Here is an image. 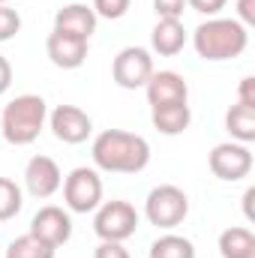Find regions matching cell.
<instances>
[{
	"label": "cell",
	"mask_w": 255,
	"mask_h": 258,
	"mask_svg": "<svg viewBox=\"0 0 255 258\" xmlns=\"http://www.w3.org/2000/svg\"><path fill=\"white\" fill-rule=\"evenodd\" d=\"M93 162L102 171L111 174H138L147 168L150 162V144L147 138L135 135V132H123V129H105L93 138Z\"/></svg>",
	"instance_id": "obj_1"
},
{
	"label": "cell",
	"mask_w": 255,
	"mask_h": 258,
	"mask_svg": "<svg viewBox=\"0 0 255 258\" xmlns=\"http://www.w3.org/2000/svg\"><path fill=\"white\" fill-rule=\"evenodd\" d=\"M192 45L204 60H231L240 57L249 45V30L237 18H210L195 27Z\"/></svg>",
	"instance_id": "obj_2"
},
{
	"label": "cell",
	"mask_w": 255,
	"mask_h": 258,
	"mask_svg": "<svg viewBox=\"0 0 255 258\" xmlns=\"http://www.w3.org/2000/svg\"><path fill=\"white\" fill-rule=\"evenodd\" d=\"M45 117H48L45 99L36 93H21L0 111V132L9 144L24 147V144H33L39 138Z\"/></svg>",
	"instance_id": "obj_3"
},
{
	"label": "cell",
	"mask_w": 255,
	"mask_h": 258,
	"mask_svg": "<svg viewBox=\"0 0 255 258\" xmlns=\"http://www.w3.org/2000/svg\"><path fill=\"white\" fill-rule=\"evenodd\" d=\"M144 213H147L150 225H156V228H177L189 213V198L180 186L162 183V186L150 189L147 201H144Z\"/></svg>",
	"instance_id": "obj_4"
},
{
	"label": "cell",
	"mask_w": 255,
	"mask_h": 258,
	"mask_svg": "<svg viewBox=\"0 0 255 258\" xmlns=\"http://www.w3.org/2000/svg\"><path fill=\"white\" fill-rule=\"evenodd\" d=\"M138 228V213L129 201H105L93 216V231L99 240H117L123 243Z\"/></svg>",
	"instance_id": "obj_5"
},
{
	"label": "cell",
	"mask_w": 255,
	"mask_h": 258,
	"mask_svg": "<svg viewBox=\"0 0 255 258\" xmlns=\"http://www.w3.org/2000/svg\"><path fill=\"white\" fill-rule=\"evenodd\" d=\"M63 198L72 213H90L102 201V180L93 168H75L63 180Z\"/></svg>",
	"instance_id": "obj_6"
},
{
	"label": "cell",
	"mask_w": 255,
	"mask_h": 258,
	"mask_svg": "<svg viewBox=\"0 0 255 258\" xmlns=\"http://www.w3.org/2000/svg\"><path fill=\"white\" fill-rule=\"evenodd\" d=\"M111 75H114L117 87H123V90H138V87H144L147 78L153 75V57H150V51H147V48H138V45L123 48V51L114 57Z\"/></svg>",
	"instance_id": "obj_7"
},
{
	"label": "cell",
	"mask_w": 255,
	"mask_h": 258,
	"mask_svg": "<svg viewBox=\"0 0 255 258\" xmlns=\"http://www.w3.org/2000/svg\"><path fill=\"white\" fill-rule=\"evenodd\" d=\"M210 171L219 177V180H228V183H234V180H240V177H246L249 171H252V153H249V147L246 144H234V141H225V144H216L213 150H210Z\"/></svg>",
	"instance_id": "obj_8"
},
{
	"label": "cell",
	"mask_w": 255,
	"mask_h": 258,
	"mask_svg": "<svg viewBox=\"0 0 255 258\" xmlns=\"http://www.w3.org/2000/svg\"><path fill=\"white\" fill-rule=\"evenodd\" d=\"M144 93H147V102L150 108H159V105H174V102H186L189 99V84L183 75L171 72V69H162V72H153L144 84Z\"/></svg>",
	"instance_id": "obj_9"
},
{
	"label": "cell",
	"mask_w": 255,
	"mask_h": 258,
	"mask_svg": "<svg viewBox=\"0 0 255 258\" xmlns=\"http://www.w3.org/2000/svg\"><path fill=\"white\" fill-rule=\"evenodd\" d=\"M51 132L63 144H81L90 138L93 120L78 108V105H57L51 111Z\"/></svg>",
	"instance_id": "obj_10"
},
{
	"label": "cell",
	"mask_w": 255,
	"mask_h": 258,
	"mask_svg": "<svg viewBox=\"0 0 255 258\" xmlns=\"http://www.w3.org/2000/svg\"><path fill=\"white\" fill-rule=\"evenodd\" d=\"M30 234H36L39 240H45L51 246H63L72 237V219H69V213L63 207L48 204V207L36 210V216L30 222Z\"/></svg>",
	"instance_id": "obj_11"
},
{
	"label": "cell",
	"mask_w": 255,
	"mask_h": 258,
	"mask_svg": "<svg viewBox=\"0 0 255 258\" xmlns=\"http://www.w3.org/2000/svg\"><path fill=\"white\" fill-rule=\"evenodd\" d=\"M24 183H27V192L33 198H51L60 189L63 174L51 156H33L24 168Z\"/></svg>",
	"instance_id": "obj_12"
},
{
	"label": "cell",
	"mask_w": 255,
	"mask_h": 258,
	"mask_svg": "<svg viewBox=\"0 0 255 258\" xmlns=\"http://www.w3.org/2000/svg\"><path fill=\"white\" fill-rule=\"evenodd\" d=\"M96 21L99 18L87 3H69L54 15V30L66 33V36H75V39H90L96 33Z\"/></svg>",
	"instance_id": "obj_13"
},
{
	"label": "cell",
	"mask_w": 255,
	"mask_h": 258,
	"mask_svg": "<svg viewBox=\"0 0 255 258\" xmlns=\"http://www.w3.org/2000/svg\"><path fill=\"white\" fill-rule=\"evenodd\" d=\"M45 51H48V60L57 69H78L87 60V39H75V36L51 30L48 42H45Z\"/></svg>",
	"instance_id": "obj_14"
},
{
	"label": "cell",
	"mask_w": 255,
	"mask_h": 258,
	"mask_svg": "<svg viewBox=\"0 0 255 258\" xmlns=\"http://www.w3.org/2000/svg\"><path fill=\"white\" fill-rule=\"evenodd\" d=\"M150 45L159 57H174L183 51L186 45V30L180 24V18H159L153 33H150Z\"/></svg>",
	"instance_id": "obj_15"
},
{
	"label": "cell",
	"mask_w": 255,
	"mask_h": 258,
	"mask_svg": "<svg viewBox=\"0 0 255 258\" xmlns=\"http://www.w3.org/2000/svg\"><path fill=\"white\" fill-rule=\"evenodd\" d=\"M150 120H153V126L159 129L162 135H180L183 129L189 126L192 111H189V105H186V102H174V105H159V108H153Z\"/></svg>",
	"instance_id": "obj_16"
},
{
	"label": "cell",
	"mask_w": 255,
	"mask_h": 258,
	"mask_svg": "<svg viewBox=\"0 0 255 258\" xmlns=\"http://www.w3.org/2000/svg\"><path fill=\"white\" fill-rule=\"evenodd\" d=\"M219 255L222 258H255V234L249 228H225L219 234Z\"/></svg>",
	"instance_id": "obj_17"
},
{
	"label": "cell",
	"mask_w": 255,
	"mask_h": 258,
	"mask_svg": "<svg viewBox=\"0 0 255 258\" xmlns=\"http://www.w3.org/2000/svg\"><path fill=\"white\" fill-rule=\"evenodd\" d=\"M225 126L231 132V138H237L240 144L255 141V108L252 105H231L225 114Z\"/></svg>",
	"instance_id": "obj_18"
},
{
	"label": "cell",
	"mask_w": 255,
	"mask_h": 258,
	"mask_svg": "<svg viewBox=\"0 0 255 258\" xmlns=\"http://www.w3.org/2000/svg\"><path fill=\"white\" fill-rule=\"evenodd\" d=\"M57 252V246H51V243H45V240H39L36 234H21V237H15L9 246H6V258H54Z\"/></svg>",
	"instance_id": "obj_19"
},
{
	"label": "cell",
	"mask_w": 255,
	"mask_h": 258,
	"mask_svg": "<svg viewBox=\"0 0 255 258\" xmlns=\"http://www.w3.org/2000/svg\"><path fill=\"white\" fill-rule=\"evenodd\" d=\"M150 258H195V246L180 234H162L159 240H153Z\"/></svg>",
	"instance_id": "obj_20"
},
{
	"label": "cell",
	"mask_w": 255,
	"mask_h": 258,
	"mask_svg": "<svg viewBox=\"0 0 255 258\" xmlns=\"http://www.w3.org/2000/svg\"><path fill=\"white\" fill-rule=\"evenodd\" d=\"M21 204H24V198H21L18 183H15V180H9V177H0V222H6V219L18 216Z\"/></svg>",
	"instance_id": "obj_21"
},
{
	"label": "cell",
	"mask_w": 255,
	"mask_h": 258,
	"mask_svg": "<svg viewBox=\"0 0 255 258\" xmlns=\"http://www.w3.org/2000/svg\"><path fill=\"white\" fill-rule=\"evenodd\" d=\"M129 3L132 0H93V12H96V18H108V21H117V18H123L129 12Z\"/></svg>",
	"instance_id": "obj_22"
},
{
	"label": "cell",
	"mask_w": 255,
	"mask_h": 258,
	"mask_svg": "<svg viewBox=\"0 0 255 258\" xmlns=\"http://www.w3.org/2000/svg\"><path fill=\"white\" fill-rule=\"evenodd\" d=\"M18 30H21V15L3 3L0 6V42H9Z\"/></svg>",
	"instance_id": "obj_23"
},
{
	"label": "cell",
	"mask_w": 255,
	"mask_h": 258,
	"mask_svg": "<svg viewBox=\"0 0 255 258\" xmlns=\"http://www.w3.org/2000/svg\"><path fill=\"white\" fill-rule=\"evenodd\" d=\"M186 9V0H153V12L159 18H180Z\"/></svg>",
	"instance_id": "obj_24"
},
{
	"label": "cell",
	"mask_w": 255,
	"mask_h": 258,
	"mask_svg": "<svg viewBox=\"0 0 255 258\" xmlns=\"http://www.w3.org/2000/svg\"><path fill=\"white\" fill-rule=\"evenodd\" d=\"M93 258H129V252H126V246L117 243V240H102V243L96 246Z\"/></svg>",
	"instance_id": "obj_25"
},
{
	"label": "cell",
	"mask_w": 255,
	"mask_h": 258,
	"mask_svg": "<svg viewBox=\"0 0 255 258\" xmlns=\"http://www.w3.org/2000/svg\"><path fill=\"white\" fill-rule=\"evenodd\" d=\"M225 3L228 0H186V6H192L201 15H216L219 9H225Z\"/></svg>",
	"instance_id": "obj_26"
},
{
	"label": "cell",
	"mask_w": 255,
	"mask_h": 258,
	"mask_svg": "<svg viewBox=\"0 0 255 258\" xmlns=\"http://www.w3.org/2000/svg\"><path fill=\"white\" fill-rule=\"evenodd\" d=\"M237 21L243 24V27H252L255 24V0H237Z\"/></svg>",
	"instance_id": "obj_27"
},
{
	"label": "cell",
	"mask_w": 255,
	"mask_h": 258,
	"mask_svg": "<svg viewBox=\"0 0 255 258\" xmlns=\"http://www.w3.org/2000/svg\"><path fill=\"white\" fill-rule=\"evenodd\" d=\"M252 87H255V78H252V75H246V78L240 81V99H237L240 105H252V108H255V96H252Z\"/></svg>",
	"instance_id": "obj_28"
},
{
	"label": "cell",
	"mask_w": 255,
	"mask_h": 258,
	"mask_svg": "<svg viewBox=\"0 0 255 258\" xmlns=\"http://www.w3.org/2000/svg\"><path fill=\"white\" fill-rule=\"evenodd\" d=\"M9 84H12V66H9V60L0 54V96L9 90Z\"/></svg>",
	"instance_id": "obj_29"
},
{
	"label": "cell",
	"mask_w": 255,
	"mask_h": 258,
	"mask_svg": "<svg viewBox=\"0 0 255 258\" xmlns=\"http://www.w3.org/2000/svg\"><path fill=\"white\" fill-rule=\"evenodd\" d=\"M252 201H255V189H246V195H243V213H246V219H252Z\"/></svg>",
	"instance_id": "obj_30"
},
{
	"label": "cell",
	"mask_w": 255,
	"mask_h": 258,
	"mask_svg": "<svg viewBox=\"0 0 255 258\" xmlns=\"http://www.w3.org/2000/svg\"><path fill=\"white\" fill-rule=\"evenodd\" d=\"M3 3H6V0H0V6H3Z\"/></svg>",
	"instance_id": "obj_31"
}]
</instances>
